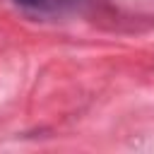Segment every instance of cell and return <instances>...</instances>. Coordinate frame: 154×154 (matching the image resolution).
I'll return each mask as SVG.
<instances>
[{
	"mask_svg": "<svg viewBox=\"0 0 154 154\" xmlns=\"http://www.w3.org/2000/svg\"><path fill=\"white\" fill-rule=\"evenodd\" d=\"M14 2H19V5H24V7H41L46 0H14Z\"/></svg>",
	"mask_w": 154,
	"mask_h": 154,
	"instance_id": "6da1fadb",
	"label": "cell"
}]
</instances>
